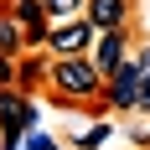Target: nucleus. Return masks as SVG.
I'll return each mask as SVG.
<instances>
[{"label": "nucleus", "instance_id": "3", "mask_svg": "<svg viewBox=\"0 0 150 150\" xmlns=\"http://www.w3.org/2000/svg\"><path fill=\"white\" fill-rule=\"evenodd\" d=\"M140 83H145V73H140V67H135V57H129L124 67H114V73L104 78L98 104H109V109H140Z\"/></svg>", "mask_w": 150, "mask_h": 150}, {"label": "nucleus", "instance_id": "9", "mask_svg": "<svg viewBox=\"0 0 150 150\" xmlns=\"http://www.w3.org/2000/svg\"><path fill=\"white\" fill-rule=\"evenodd\" d=\"M21 47H26V31H21V21L0 11V57H21Z\"/></svg>", "mask_w": 150, "mask_h": 150}, {"label": "nucleus", "instance_id": "2", "mask_svg": "<svg viewBox=\"0 0 150 150\" xmlns=\"http://www.w3.org/2000/svg\"><path fill=\"white\" fill-rule=\"evenodd\" d=\"M93 42H98V26H93L88 16H73V21H57L47 47H52V57H88Z\"/></svg>", "mask_w": 150, "mask_h": 150}, {"label": "nucleus", "instance_id": "6", "mask_svg": "<svg viewBox=\"0 0 150 150\" xmlns=\"http://www.w3.org/2000/svg\"><path fill=\"white\" fill-rule=\"evenodd\" d=\"M11 16L21 21V31H26V47H42L47 36H52V16H47V0H11Z\"/></svg>", "mask_w": 150, "mask_h": 150}, {"label": "nucleus", "instance_id": "5", "mask_svg": "<svg viewBox=\"0 0 150 150\" xmlns=\"http://www.w3.org/2000/svg\"><path fill=\"white\" fill-rule=\"evenodd\" d=\"M93 67H98V73H114V67H124V62H129V36H124V26L119 31H98V42H93Z\"/></svg>", "mask_w": 150, "mask_h": 150}, {"label": "nucleus", "instance_id": "13", "mask_svg": "<svg viewBox=\"0 0 150 150\" xmlns=\"http://www.w3.org/2000/svg\"><path fill=\"white\" fill-rule=\"evenodd\" d=\"M26 150H52V145H47L42 135H31V140H26Z\"/></svg>", "mask_w": 150, "mask_h": 150}, {"label": "nucleus", "instance_id": "1", "mask_svg": "<svg viewBox=\"0 0 150 150\" xmlns=\"http://www.w3.org/2000/svg\"><path fill=\"white\" fill-rule=\"evenodd\" d=\"M52 93L62 104H93L104 93V73L93 67V57H52Z\"/></svg>", "mask_w": 150, "mask_h": 150}, {"label": "nucleus", "instance_id": "8", "mask_svg": "<svg viewBox=\"0 0 150 150\" xmlns=\"http://www.w3.org/2000/svg\"><path fill=\"white\" fill-rule=\"evenodd\" d=\"M52 78V57H21L16 62V88H36Z\"/></svg>", "mask_w": 150, "mask_h": 150}, {"label": "nucleus", "instance_id": "7", "mask_svg": "<svg viewBox=\"0 0 150 150\" xmlns=\"http://www.w3.org/2000/svg\"><path fill=\"white\" fill-rule=\"evenodd\" d=\"M98 31H119L129 21V0H88V11H83Z\"/></svg>", "mask_w": 150, "mask_h": 150}, {"label": "nucleus", "instance_id": "12", "mask_svg": "<svg viewBox=\"0 0 150 150\" xmlns=\"http://www.w3.org/2000/svg\"><path fill=\"white\" fill-rule=\"evenodd\" d=\"M140 109H150V73H145V83H140Z\"/></svg>", "mask_w": 150, "mask_h": 150}, {"label": "nucleus", "instance_id": "10", "mask_svg": "<svg viewBox=\"0 0 150 150\" xmlns=\"http://www.w3.org/2000/svg\"><path fill=\"white\" fill-rule=\"evenodd\" d=\"M88 11V0H47V16L52 21H73V16Z\"/></svg>", "mask_w": 150, "mask_h": 150}, {"label": "nucleus", "instance_id": "11", "mask_svg": "<svg viewBox=\"0 0 150 150\" xmlns=\"http://www.w3.org/2000/svg\"><path fill=\"white\" fill-rule=\"evenodd\" d=\"M135 67H140V73H150V47H145V52H135Z\"/></svg>", "mask_w": 150, "mask_h": 150}, {"label": "nucleus", "instance_id": "4", "mask_svg": "<svg viewBox=\"0 0 150 150\" xmlns=\"http://www.w3.org/2000/svg\"><path fill=\"white\" fill-rule=\"evenodd\" d=\"M26 124H31V98L21 88H0V135H5V150L21 140Z\"/></svg>", "mask_w": 150, "mask_h": 150}]
</instances>
